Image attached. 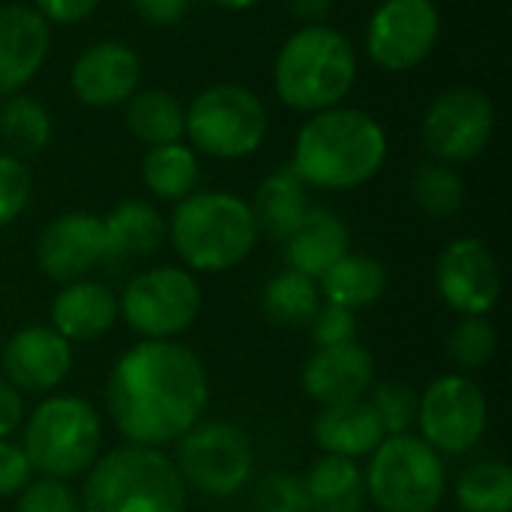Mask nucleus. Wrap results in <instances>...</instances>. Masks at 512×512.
<instances>
[{
	"label": "nucleus",
	"instance_id": "1",
	"mask_svg": "<svg viewBox=\"0 0 512 512\" xmlns=\"http://www.w3.org/2000/svg\"><path fill=\"white\" fill-rule=\"evenodd\" d=\"M210 399L198 354L174 339H144L114 363L105 384L108 417L126 444L162 450L177 444Z\"/></svg>",
	"mask_w": 512,
	"mask_h": 512
},
{
	"label": "nucleus",
	"instance_id": "2",
	"mask_svg": "<svg viewBox=\"0 0 512 512\" xmlns=\"http://www.w3.org/2000/svg\"><path fill=\"white\" fill-rule=\"evenodd\" d=\"M387 162L384 126L360 108H327L312 114L291 153V171L315 189L348 192L369 183Z\"/></svg>",
	"mask_w": 512,
	"mask_h": 512
},
{
	"label": "nucleus",
	"instance_id": "3",
	"mask_svg": "<svg viewBox=\"0 0 512 512\" xmlns=\"http://www.w3.org/2000/svg\"><path fill=\"white\" fill-rule=\"evenodd\" d=\"M357 81V54L345 33L327 24H303L276 54V96L303 114L342 105Z\"/></svg>",
	"mask_w": 512,
	"mask_h": 512
},
{
	"label": "nucleus",
	"instance_id": "4",
	"mask_svg": "<svg viewBox=\"0 0 512 512\" xmlns=\"http://www.w3.org/2000/svg\"><path fill=\"white\" fill-rule=\"evenodd\" d=\"M168 240L189 270L225 273L252 255L258 228L249 201L240 195L192 192L177 201L168 222Z\"/></svg>",
	"mask_w": 512,
	"mask_h": 512
},
{
	"label": "nucleus",
	"instance_id": "5",
	"mask_svg": "<svg viewBox=\"0 0 512 512\" xmlns=\"http://www.w3.org/2000/svg\"><path fill=\"white\" fill-rule=\"evenodd\" d=\"M186 483L162 450L117 447L93 462L81 492L84 512H186Z\"/></svg>",
	"mask_w": 512,
	"mask_h": 512
},
{
	"label": "nucleus",
	"instance_id": "6",
	"mask_svg": "<svg viewBox=\"0 0 512 512\" xmlns=\"http://www.w3.org/2000/svg\"><path fill=\"white\" fill-rule=\"evenodd\" d=\"M21 450L33 471L72 480L93 468L102 450V417L78 396H48L24 423Z\"/></svg>",
	"mask_w": 512,
	"mask_h": 512
},
{
	"label": "nucleus",
	"instance_id": "7",
	"mask_svg": "<svg viewBox=\"0 0 512 512\" xmlns=\"http://www.w3.org/2000/svg\"><path fill=\"white\" fill-rule=\"evenodd\" d=\"M366 495L381 512H429L438 510L447 492V468L423 438L387 435L369 456L363 474Z\"/></svg>",
	"mask_w": 512,
	"mask_h": 512
},
{
	"label": "nucleus",
	"instance_id": "8",
	"mask_svg": "<svg viewBox=\"0 0 512 512\" xmlns=\"http://www.w3.org/2000/svg\"><path fill=\"white\" fill-rule=\"evenodd\" d=\"M270 132V114L261 96L243 84L204 87L186 108L183 135L192 150L213 159H246Z\"/></svg>",
	"mask_w": 512,
	"mask_h": 512
},
{
	"label": "nucleus",
	"instance_id": "9",
	"mask_svg": "<svg viewBox=\"0 0 512 512\" xmlns=\"http://www.w3.org/2000/svg\"><path fill=\"white\" fill-rule=\"evenodd\" d=\"M174 465L186 489H195L207 498H234L252 480L255 447L240 426L207 420L195 423L177 441Z\"/></svg>",
	"mask_w": 512,
	"mask_h": 512
},
{
	"label": "nucleus",
	"instance_id": "10",
	"mask_svg": "<svg viewBox=\"0 0 512 512\" xmlns=\"http://www.w3.org/2000/svg\"><path fill=\"white\" fill-rule=\"evenodd\" d=\"M123 321L144 339H174L201 312V285L183 267H153L132 276L117 297Z\"/></svg>",
	"mask_w": 512,
	"mask_h": 512
},
{
	"label": "nucleus",
	"instance_id": "11",
	"mask_svg": "<svg viewBox=\"0 0 512 512\" xmlns=\"http://www.w3.org/2000/svg\"><path fill=\"white\" fill-rule=\"evenodd\" d=\"M420 438L441 456L471 453L489 429V402L465 372L435 378L417 405Z\"/></svg>",
	"mask_w": 512,
	"mask_h": 512
},
{
	"label": "nucleus",
	"instance_id": "12",
	"mask_svg": "<svg viewBox=\"0 0 512 512\" xmlns=\"http://www.w3.org/2000/svg\"><path fill=\"white\" fill-rule=\"evenodd\" d=\"M420 135L438 162H471L495 135V105L480 87L456 84L429 102Z\"/></svg>",
	"mask_w": 512,
	"mask_h": 512
},
{
	"label": "nucleus",
	"instance_id": "13",
	"mask_svg": "<svg viewBox=\"0 0 512 512\" xmlns=\"http://www.w3.org/2000/svg\"><path fill=\"white\" fill-rule=\"evenodd\" d=\"M441 39V9L435 0H384L366 27L369 60L384 72L417 69Z\"/></svg>",
	"mask_w": 512,
	"mask_h": 512
},
{
	"label": "nucleus",
	"instance_id": "14",
	"mask_svg": "<svg viewBox=\"0 0 512 512\" xmlns=\"http://www.w3.org/2000/svg\"><path fill=\"white\" fill-rule=\"evenodd\" d=\"M441 300L462 318L489 315L501 297V267L492 249L477 237L453 240L435 270Z\"/></svg>",
	"mask_w": 512,
	"mask_h": 512
},
{
	"label": "nucleus",
	"instance_id": "15",
	"mask_svg": "<svg viewBox=\"0 0 512 512\" xmlns=\"http://www.w3.org/2000/svg\"><path fill=\"white\" fill-rule=\"evenodd\" d=\"M36 261L54 282H78L93 267L108 261L105 225L93 213H63L45 225L36 243Z\"/></svg>",
	"mask_w": 512,
	"mask_h": 512
},
{
	"label": "nucleus",
	"instance_id": "16",
	"mask_svg": "<svg viewBox=\"0 0 512 512\" xmlns=\"http://www.w3.org/2000/svg\"><path fill=\"white\" fill-rule=\"evenodd\" d=\"M141 81V57L120 39H102L84 48L69 72V87L90 108L123 105Z\"/></svg>",
	"mask_w": 512,
	"mask_h": 512
},
{
	"label": "nucleus",
	"instance_id": "17",
	"mask_svg": "<svg viewBox=\"0 0 512 512\" xmlns=\"http://www.w3.org/2000/svg\"><path fill=\"white\" fill-rule=\"evenodd\" d=\"M0 366L15 390L51 393L72 369V345L54 327H24L3 345Z\"/></svg>",
	"mask_w": 512,
	"mask_h": 512
},
{
	"label": "nucleus",
	"instance_id": "18",
	"mask_svg": "<svg viewBox=\"0 0 512 512\" xmlns=\"http://www.w3.org/2000/svg\"><path fill=\"white\" fill-rule=\"evenodd\" d=\"M300 381L306 396L321 408L366 399V393L375 387V360L360 342L315 348Z\"/></svg>",
	"mask_w": 512,
	"mask_h": 512
},
{
	"label": "nucleus",
	"instance_id": "19",
	"mask_svg": "<svg viewBox=\"0 0 512 512\" xmlns=\"http://www.w3.org/2000/svg\"><path fill=\"white\" fill-rule=\"evenodd\" d=\"M51 24L27 3L0 6V93H18L48 57Z\"/></svg>",
	"mask_w": 512,
	"mask_h": 512
},
{
	"label": "nucleus",
	"instance_id": "20",
	"mask_svg": "<svg viewBox=\"0 0 512 512\" xmlns=\"http://www.w3.org/2000/svg\"><path fill=\"white\" fill-rule=\"evenodd\" d=\"M348 249H351V234L345 219L330 207L309 204L303 222L285 240V261L288 270L318 282L339 258L348 255Z\"/></svg>",
	"mask_w": 512,
	"mask_h": 512
},
{
	"label": "nucleus",
	"instance_id": "21",
	"mask_svg": "<svg viewBox=\"0 0 512 512\" xmlns=\"http://www.w3.org/2000/svg\"><path fill=\"white\" fill-rule=\"evenodd\" d=\"M117 318H120L117 294L102 282H90V279L69 282L51 303V327L69 345L102 339Z\"/></svg>",
	"mask_w": 512,
	"mask_h": 512
},
{
	"label": "nucleus",
	"instance_id": "22",
	"mask_svg": "<svg viewBox=\"0 0 512 512\" xmlns=\"http://www.w3.org/2000/svg\"><path fill=\"white\" fill-rule=\"evenodd\" d=\"M312 438L327 456L342 459H366L378 450V444L387 438L378 414L366 399L342 402V405H324L312 423Z\"/></svg>",
	"mask_w": 512,
	"mask_h": 512
},
{
	"label": "nucleus",
	"instance_id": "23",
	"mask_svg": "<svg viewBox=\"0 0 512 512\" xmlns=\"http://www.w3.org/2000/svg\"><path fill=\"white\" fill-rule=\"evenodd\" d=\"M249 207L255 216L258 237L285 243L297 231V225L303 222V216L309 210L306 183L291 168H279L261 180L255 201Z\"/></svg>",
	"mask_w": 512,
	"mask_h": 512
},
{
	"label": "nucleus",
	"instance_id": "24",
	"mask_svg": "<svg viewBox=\"0 0 512 512\" xmlns=\"http://www.w3.org/2000/svg\"><path fill=\"white\" fill-rule=\"evenodd\" d=\"M102 225L108 258H147L168 237V222L162 219V213L141 198L120 201L102 219Z\"/></svg>",
	"mask_w": 512,
	"mask_h": 512
},
{
	"label": "nucleus",
	"instance_id": "25",
	"mask_svg": "<svg viewBox=\"0 0 512 512\" xmlns=\"http://www.w3.org/2000/svg\"><path fill=\"white\" fill-rule=\"evenodd\" d=\"M318 288H321L324 303L357 312V309H366L384 297L387 267L372 255L348 252L318 279Z\"/></svg>",
	"mask_w": 512,
	"mask_h": 512
},
{
	"label": "nucleus",
	"instance_id": "26",
	"mask_svg": "<svg viewBox=\"0 0 512 512\" xmlns=\"http://www.w3.org/2000/svg\"><path fill=\"white\" fill-rule=\"evenodd\" d=\"M123 123L132 138L147 147H159L183 138L186 108L174 93L162 87H144L123 102Z\"/></svg>",
	"mask_w": 512,
	"mask_h": 512
},
{
	"label": "nucleus",
	"instance_id": "27",
	"mask_svg": "<svg viewBox=\"0 0 512 512\" xmlns=\"http://www.w3.org/2000/svg\"><path fill=\"white\" fill-rule=\"evenodd\" d=\"M303 480L312 512H363L366 480L357 462L342 456H324Z\"/></svg>",
	"mask_w": 512,
	"mask_h": 512
},
{
	"label": "nucleus",
	"instance_id": "28",
	"mask_svg": "<svg viewBox=\"0 0 512 512\" xmlns=\"http://www.w3.org/2000/svg\"><path fill=\"white\" fill-rule=\"evenodd\" d=\"M198 177H201L198 153L189 144L171 141V144L147 147L141 162V180L156 198L183 201L195 192Z\"/></svg>",
	"mask_w": 512,
	"mask_h": 512
},
{
	"label": "nucleus",
	"instance_id": "29",
	"mask_svg": "<svg viewBox=\"0 0 512 512\" xmlns=\"http://www.w3.org/2000/svg\"><path fill=\"white\" fill-rule=\"evenodd\" d=\"M318 306H321L318 282L303 273H294V270H282L261 291V309H264L267 321L276 327H285V330L309 327Z\"/></svg>",
	"mask_w": 512,
	"mask_h": 512
},
{
	"label": "nucleus",
	"instance_id": "30",
	"mask_svg": "<svg viewBox=\"0 0 512 512\" xmlns=\"http://www.w3.org/2000/svg\"><path fill=\"white\" fill-rule=\"evenodd\" d=\"M54 135L51 114L45 111L42 102L12 93L0 105V138L6 141L12 156H36L48 147Z\"/></svg>",
	"mask_w": 512,
	"mask_h": 512
},
{
	"label": "nucleus",
	"instance_id": "31",
	"mask_svg": "<svg viewBox=\"0 0 512 512\" xmlns=\"http://www.w3.org/2000/svg\"><path fill=\"white\" fill-rule=\"evenodd\" d=\"M456 504L462 512H510L512 471L501 459H483L456 480Z\"/></svg>",
	"mask_w": 512,
	"mask_h": 512
},
{
	"label": "nucleus",
	"instance_id": "32",
	"mask_svg": "<svg viewBox=\"0 0 512 512\" xmlns=\"http://www.w3.org/2000/svg\"><path fill=\"white\" fill-rule=\"evenodd\" d=\"M411 195H414L417 207L426 216H432V219H453L465 207V180L459 177V171L453 165L432 159V162H423L414 171Z\"/></svg>",
	"mask_w": 512,
	"mask_h": 512
},
{
	"label": "nucleus",
	"instance_id": "33",
	"mask_svg": "<svg viewBox=\"0 0 512 512\" xmlns=\"http://www.w3.org/2000/svg\"><path fill=\"white\" fill-rule=\"evenodd\" d=\"M495 348H498V333L492 327V321L486 315H471V318H462L450 339H447V354L450 360L465 369V372H477L483 369L492 357H495Z\"/></svg>",
	"mask_w": 512,
	"mask_h": 512
},
{
	"label": "nucleus",
	"instance_id": "34",
	"mask_svg": "<svg viewBox=\"0 0 512 512\" xmlns=\"http://www.w3.org/2000/svg\"><path fill=\"white\" fill-rule=\"evenodd\" d=\"M366 402L378 414L387 435H405L417 423L420 393L411 384H402V381L378 384V387H372V399H366Z\"/></svg>",
	"mask_w": 512,
	"mask_h": 512
},
{
	"label": "nucleus",
	"instance_id": "35",
	"mask_svg": "<svg viewBox=\"0 0 512 512\" xmlns=\"http://www.w3.org/2000/svg\"><path fill=\"white\" fill-rule=\"evenodd\" d=\"M30 195H33L30 168L12 153H0V228L12 225L27 210Z\"/></svg>",
	"mask_w": 512,
	"mask_h": 512
},
{
	"label": "nucleus",
	"instance_id": "36",
	"mask_svg": "<svg viewBox=\"0 0 512 512\" xmlns=\"http://www.w3.org/2000/svg\"><path fill=\"white\" fill-rule=\"evenodd\" d=\"M258 512H312L306 480L297 474H270L255 495Z\"/></svg>",
	"mask_w": 512,
	"mask_h": 512
},
{
	"label": "nucleus",
	"instance_id": "37",
	"mask_svg": "<svg viewBox=\"0 0 512 512\" xmlns=\"http://www.w3.org/2000/svg\"><path fill=\"white\" fill-rule=\"evenodd\" d=\"M18 512H84L81 498L63 480H30L18 495Z\"/></svg>",
	"mask_w": 512,
	"mask_h": 512
},
{
	"label": "nucleus",
	"instance_id": "38",
	"mask_svg": "<svg viewBox=\"0 0 512 512\" xmlns=\"http://www.w3.org/2000/svg\"><path fill=\"white\" fill-rule=\"evenodd\" d=\"M309 333L315 348H333V345H348L357 342V318L351 309L321 303L315 318L309 321Z\"/></svg>",
	"mask_w": 512,
	"mask_h": 512
},
{
	"label": "nucleus",
	"instance_id": "39",
	"mask_svg": "<svg viewBox=\"0 0 512 512\" xmlns=\"http://www.w3.org/2000/svg\"><path fill=\"white\" fill-rule=\"evenodd\" d=\"M33 480V468L21 450V444H9L0 438V498H15Z\"/></svg>",
	"mask_w": 512,
	"mask_h": 512
},
{
	"label": "nucleus",
	"instance_id": "40",
	"mask_svg": "<svg viewBox=\"0 0 512 512\" xmlns=\"http://www.w3.org/2000/svg\"><path fill=\"white\" fill-rule=\"evenodd\" d=\"M99 6V0H33V9L48 21V24H78L87 15H93Z\"/></svg>",
	"mask_w": 512,
	"mask_h": 512
},
{
	"label": "nucleus",
	"instance_id": "41",
	"mask_svg": "<svg viewBox=\"0 0 512 512\" xmlns=\"http://www.w3.org/2000/svg\"><path fill=\"white\" fill-rule=\"evenodd\" d=\"M132 9L150 27H174L189 12V0H132Z\"/></svg>",
	"mask_w": 512,
	"mask_h": 512
},
{
	"label": "nucleus",
	"instance_id": "42",
	"mask_svg": "<svg viewBox=\"0 0 512 512\" xmlns=\"http://www.w3.org/2000/svg\"><path fill=\"white\" fill-rule=\"evenodd\" d=\"M24 420V402L21 393L0 375V438H9Z\"/></svg>",
	"mask_w": 512,
	"mask_h": 512
},
{
	"label": "nucleus",
	"instance_id": "43",
	"mask_svg": "<svg viewBox=\"0 0 512 512\" xmlns=\"http://www.w3.org/2000/svg\"><path fill=\"white\" fill-rule=\"evenodd\" d=\"M336 0H285V9L303 24H324Z\"/></svg>",
	"mask_w": 512,
	"mask_h": 512
},
{
	"label": "nucleus",
	"instance_id": "44",
	"mask_svg": "<svg viewBox=\"0 0 512 512\" xmlns=\"http://www.w3.org/2000/svg\"><path fill=\"white\" fill-rule=\"evenodd\" d=\"M210 3H216V6H222V9H231V12H243V9L258 6L261 0H210Z\"/></svg>",
	"mask_w": 512,
	"mask_h": 512
},
{
	"label": "nucleus",
	"instance_id": "45",
	"mask_svg": "<svg viewBox=\"0 0 512 512\" xmlns=\"http://www.w3.org/2000/svg\"><path fill=\"white\" fill-rule=\"evenodd\" d=\"M429 512H438V510H429Z\"/></svg>",
	"mask_w": 512,
	"mask_h": 512
}]
</instances>
